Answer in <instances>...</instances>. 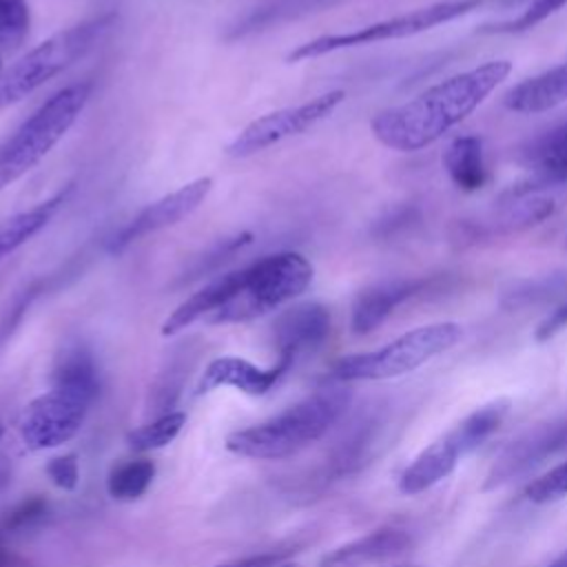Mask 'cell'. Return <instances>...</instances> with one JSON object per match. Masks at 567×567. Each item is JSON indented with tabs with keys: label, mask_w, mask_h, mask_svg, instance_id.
I'll list each match as a JSON object with an SVG mask.
<instances>
[{
	"label": "cell",
	"mask_w": 567,
	"mask_h": 567,
	"mask_svg": "<svg viewBox=\"0 0 567 567\" xmlns=\"http://www.w3.org/2000/svg\"><path fill=\"white\" fill-rule=\"evenodd\" d=\"M408 567H414V565H408Z\"/></svg>",
	"instance_id": "ab89813d"
},
{
	"label": "cell",
	"mask_w": 567,
	"mask_h": 567,
	"mask_svg": "<svg viewBox=\"0 0 567 567\" xmlns=\"http://www.w3.org/2000/svg\"><path fill=\"white\" fill-rule=\"evenodd\" d=\"M443 168L452 184L463 193H474L487 182V164L483 140L476 135H458L443 151Z\"/></svg>",
	"instance_id": "ffe728a7"
},
{
	"label": "cell",
	"mask_w": 567,
	"mask_h": 567,
	"mask_svg": "<svg viewBox=\"0 0 567 567\" xmlns=\"http://www.w3.org/2000/svg\"><path fill=\"white\" fill-rule=\"evenodd\" d=\"M31 9L27 0H0V47L16 49L29 35Z\"/></svg>",
	"instance_id": "4316f807"
},
{
	"label": "cell",
	"mask_w": 567,
	"mask_h": 567,
	"mask_svg": "<svg viewBox=\"0 0 567 567\" xmlns=\"http://www.w3.org/2000/svg\"><path fill=\"white\" fill-rule=\"evenodd\" d=\"M412 538L401 527H381L330 551L319 567H365L403 554Z\"/></svg>",
	"instance_id": "e0dca14e"
},
{
	"label": "cell",
	"mask_w": 567,
	"mask_h": 567,
	"mask_svg": "<svg viewBox=\"0 0 567 567\" xmlns=\"http://www.w3.org/2000/svg\"><path fill=\"white\" fill-rule=\"evenodd\" d=\"M155 476V465L148 458H135V461H124L115 465L109 472L106 478V489L115 501H137L151 485Z\"/></svg>",
	"instance_id": "cb8c5ba5"
},
{
	"label": "cell",
	"mask_w": 567,
	"mask_h": 567,
	"mask_svg": "<svg viewBox=\"0 0 567 567\" xmlns=\"http://www.w3.org/2000/svg\"><path fill=\"white\" fill-rule=\"evenodd\" d=\"M9 478H11V463L4 454H0V492L7 487Z\"/></svg>",
	"instance_id": "836d02e7"
},
{
	"label": "cell",
	"mask_w": 567,
	"mask_h": 567,
	"mask_svg": "<svg viewBox=\"0 0 567 567\" xmlns=\"http://www.w3.org/2000/svg\"><path fill=\"white\" fill-rule=\"evenodd\" d=\"M113 20L115 13H104L66 27L64 31H58L24 53L18 62L0 73V109L24 100L42 84L66 71L75 60L86 55L93 44L111 29Z\"/></svg>",
	"instance_id": "52a82bcc"
},
{
	"label": "cell",
	"mask_w": 567,
	"mask_h": 567,
	"mask_svg": "<svg viewBox=\"0 0 567 567\" xmlns=\"http://www.w3.org/2000/svg\"><path fill=\"white\" fill-rule=\"evenodd\" d=\"M0 73H2V58H0Z\"/></svg>",
	"instance_id": "8d00e7d4"
},
{
	"label": "cell",
	"mask_w": 567,
	"mask_h": 567,
	"mask_svg": "<svg viewBox=\"0 0 567 567\" xmlns=\"http://www.w3.org/2000/svg\"><path fill=\"white\" fill-rule=\"evenodd\" d=\"M523 0H439L427 7H419L385 20L370 22L365 27L343 31V33H326L319 38H312L299 47H295L288 53V62H303L312 58H321L334 51L352 49V47H363V44H374V42H385V40H399V38H410L423 31H430L434 27H441L445 22L465 18L476 11L485 9H496V7H509L518 4Z\"/></svg>",
	"instance_id": "5b68a950"
},
{
	"label": "cell",
	"mask_w": 567,
	"mask_h": 567,
	"mask_svg": "<svg viewBox=\"0 0 567 567\" xmlns=\"http://www.w3.org/2000/svg\"><path fill=\"white\" fill-rule=\"evenodd\" d=\"M95 396L69 390V388H58L53 385L49 392L35 396L20 414V436L27 450L40 452V450H51L69 439H73L91 408Z\"/></svg>",
	"instance_id": "9c48e42d"
},
{
	"label": "cell",
	"mask_w": 567,
	"mask_h": 567,
	"mask_svg": "<svg viewBox=\"0 0 567 567\" xmlns=\"http://www.w3.org/2000/svg\"><path fill=\"white\" fill-rule=\"evenodd\" d=\"M507 401L487 403L463 421H458L452 430H447L441 439L430 443L399 476V489L403 494H421L436 485L441 478L450 476L458 461L474 452L483 441H487L505 421Z\"/></svg>",
	"instance_id": "ba28073f"
},
{
	"label": "cell",
	"mask_w": 567,
	"mask_h": 567,
	"mask_svg": "<svg viewBox=\"0 0 567 567\" xmlns=\"http://www.w3.org/2000/svg\"><path fill=\"white\" fill-rule=\"evenodd\" d=\"M284 567H292V565H284Z\"/></svg>",
	"instance_id": "74e56055"
},
{
	"label": "cell",
	"mask_w": 567,
	"mask_h": 567,
	"mask_svg": "<svg viewBox=\"0 0 567 567\" xmlns=\"http://www.w3.org/2000/svg\"><path fill=\"white\" fill-rule=\"evenodd\" d=\"M332 2H339V0H275L272 4L261 7L259 11L246 16V18L233 29V35H230V38H239V35H246V33L266 29V27L277 24V22H281V20H288V18H295V16H301V13H308V11L328 7V4H332Z\"/></svg>",
	"instance_id": "d4e9b609"
},
{
	"label": "cell",
	"mask_w": 567,
	"mask_h": 567,
	"mask_svg": "<svg viewBox=\"0 0 567 567\" xmlns=\"http://www.w3.org/2000/svg\"><path fill=\"white\" fill-rule=\"evenodd\" d=\"M567 328V299L563 303H558L536 328L534 337L536 341H549L551 337H556L558 332H563Z\"/></svg>",
	"instance_id": "1f68e13d"
},
{
	"label": "cell",
	"mask_w": 567,
	"mask_h": 567,
	"mask_svg": "<svg viewBox=\"0 0 567 567\" xmlns=\"http://www.w3.org/2000/svg\"><path fill=\"white\" fill-rule=\"evenodd\" d=\"M549 567H567V551H565V554H560V556H558Z\"/></svg>",
	"instance_id": "e575fe53"
},
{
	"label": "cell",
	"mask_w": 567,
	"mask_h": 567,
	"mask_svg": "<svg viewBox=\"0 0 567 567\" xmlns=\"http://www.w3.org/2000/svg\"><path fill=\"white\" fill-rule=\"evenodd\" d=\"M186 423V414L184 412H166L162 416H157L155 421L133 430L126 436V443L133 452H151V450H159L164 445H168L184 427Z\"/></svg>",
	"instance_id": "484cf974"
},
{
	"label": "cell",
	"mask_w": 567,
	"mask_h": 567,
	"mask_svg": "<svg viewBox=\"0 0 567 567\" xmlns=\"http://www.w3.org/2000/svg\"><path fill=\"white\" fill-rule=\"evenodd\" d=\"M523 159L534 171V184L509 188L507 193H534L549 184L567 182V120L543 131L523 146Z\"/></svg>",
	"instance_id": "2e32d148"
},
{
	"label": "cell",
	"mask_w": 567,
	"mask_h": 567,
	"mask_svg": "<svg viewBox=\"0 0 567 567\" xmlns=\"http://www.w3.org/2000/svg\"><path fill=\"white\" fill-rule=\"evenodd\" d=\"M509 73V60H487L454 73L412 100L379 111L370 122V131L377 142L392 151H421L474 113Z\"/></svg>",
	"instance_id": "6da1fadb"
},
{
	"label": "cell",
	"mask_w": 567,
	"mask_h": 567,
	"mask_svg": "<svg viewBox=\"0 0 567 567\" xmlns=\"http://www.w3.org/2000/svg\"><path fill=\"white\" fill-rule=\"evenodd\" d=\"M554 199L538 193H503L498 208L456 224L452 237L461 246H474L496 237L527 230L554 215Z\"/></svg>",
	"instance_id": "7c38bea8"
},
{
	"label": "cell",
	"mask_w": 567,
	"mask_h": 567,
	"mask_svg": "<svg viewBox=\"0 0 567 567\" xmlns=\"http://www.w3.org/2000/svg\"><path fill=\"white\" fill-rule=\"evenodd\" d=\"M567 290V272H547L534 279L516 281L512 288L503 292L501 303L505 308H527L547 303Z\"/></svg>",
	"instance_id": "603a6c76"
},
{
	"label": "cell",
	"mask_w": 567,
	"mask_h": 567,
	"mask_svg": "<svg viewBox=\"0 0 567 567\" xmlns=\"http://www.w3.org/2000/svg\"><path fill=\"white\" fill-rule=\"evenodd\" d=\"M312 281V264L292 250L266 255L239 268V284L230 299L210 317V323H241L264 317L297 299Z\"/></svg>",
	"instance_id": "3957f363"
},
{
	"label": "cell",
	"mask_w": 567,
	"mask_h": 567,
	"mask_svg": "<svg viewBox=\"0 0 567 567\" xmlns=\"http://www.w3.org/2000/svg\"><path fill=\"white\" fill-rule=\"evenodd\" d=\"M527 501L545 505V503H554L567 496V461L558 463L556 467H551L549 472H545L543 476H538L536 481H532L525 489Z\"/></svg>",
	"instance_id": "f1b7e54d"
},
{
	"label": "cell",
	"mask_w": 567,
	"mask_h": 567,
	"mask_svg": "<svg viewBox=\"0 0 567 567\" xmlns=\"http://www.w3.org/2000/svg\"><path fill=\"white\" fill-rule=\"evenodd\" d=\"M290 551H264V554H255V556H246L239 560H230V563H221L215 567H270L277 560H281L284 556H288Z\"/></svg>",
	"instance_id": "d6a6232c"
},
{
	"label": "cell",
	"mask_w": 567,
	"mask_h": 567,
	"mask_svg": "<svg viewBox=\"0 0 567 567\" xmlns=\"http://www.w3.org/2000/svg\"><path fill=\"white\" fill-rule=\"evenodd\" d=\"M237 284H239V270H230L226 275H219L210 284H206L197 292H193L186 301H182L164 319L162 334L164 337H173V334L182 332L184 328H188L190 323H195L197 319H202V317L208 319L221 303H226L230 299V295L235 292Z\"/></svg>",
	"instance_id": "d6986e66"
},
{
	"label": "cell",
	"mask_w": 567,
	"mask_h": 567,
	"mask_svg": "<svg viewBox=\"0 0 567 567\" xmlns=\"http://www.w3.org/2000/svg\"><path fill=\"white\" fill-rule=\"evenodd\" d=\"M450 286H452V277L445 272L419 275V277H394V279L377 281L363 288L354 297L350 328L354 334H370L403 303L427 297V295H439Z\"/></svg>",
	"instance_id": "8fae6325"
},
{
	"label": "cell",
	"mask_w": 567,
	"mask_h": 567,
	"mask_svg": "<svg viewBox=\"0 0 567 567\" xmlns=\"http://www.w3.org/2000/svg\"><path fill=\"white\" fill-rule=\"evenodd\" d=\"M346 100L343 91H328L323 95H317L308 102L277 109L270 113H264L248 122L235 140L226 146V153L230 157H250L255 153H261L281 140L295 137L312 128L315 124L323 122L332 111Z\"/></svg>",
	"instance_id": "30bf717a"
},
{
	"label": "cell",
	"mask_w": 567,
	"mask_h": 567,
	"mask_svg": "<svg viewBox=\"0 0 567 567\" xmlns=\"http://www.w3.org/2000/svg\"><path fill=\"white\" fill-rule=\"evenodd\" d=\"M44 512H47V501L40 498V496H33V498L20 503V505L11 512V516H9V520H7V527H11V529L27 527V525H31L33 520L42 518Z\"/></svg>",
	"instance_id": "4dcf8cb0"
},
{
	"label": "cell",
	"mask_w": 567,
	"mask_h": 567,
	"mask_svg": "<svg viewBox=\"0 0 567 567\" xmlns=\"http://www.w3.org/2000/svg\"><path fill=\"white\" fill-rule=\"evenodd\" d=\"M53 385L78 390V392L95 396L97 388H100V381H97V370H95V363H93L91 354L80 346L66 348L60 354L58 363H55Z\"/></svg>",
	"instance_id": "7402d4cb"
},
{
	"label": "cell",
	"mask_w": 567,
	"mask_h": 567,
	"mask_svg": "<svg viewBox=\"0 0 567 567\" xmlns=\"http://www.w3.org/2000/svg\"><path fill=\"white\" fill-rule=\"evenodd\" d=\"M567 102V60L518 82L505 95V106L514 113H543Z\"/></svg>",
	"instance_id": "ac0fdd59"
},
{
	"label": "cell",
	"mask_w": 567,
	"mask_h": 567,
	"mask_svg": "<svg viewBox=\"0 0 567 567\" xmlns=\"http://www.w3.org/2000/svg\"><path fill=\"white\" fill-rule=\"evenodd\" d=\"M567 7V0H532L518 16L512 20L498 22V24H487V33H523L547 20L549 16L558 13L560 9Z\"/></svg>",
	"instance_id": "83f0119b"
},
{
	"label": "cell",
	"mask_w": 567,
	"mask_h": 567,
	"mask_svg": "<svg viewBox=\"0 0 567 567\" xmlns=\"http://www.w3.org/2000/svg\"><path fill=\"white\" fill-rule=\"evenodd\" d=\"M2 432H4V430H2V425H0V439H2Z\"/></svg>",
	"instance_id": "d590c367"
},
{
	"label": "cell",
	"mask_w": 567,
	"mask_h": 567,
	"mask_svg": "<svg viewBox=\"0 0 567 567\" xmlns=\"http://www.w3.org/2000/svg\"><path fill=\"white\" fill-rule=\"evenodd\" d=\"M350 390L343 385H326L290 405L281 414L230 432L226 447L233 454L259 461H277L297 454L317 439H321L350 405Z\"/></svg>",
	"instance_id": "7a4b0ae2"
},
{
	"label": "cell",
	"mask_w": 567,
	"mask_h": 567,
	"mask_svg": "<svg viewBox=\"0 0 567 567\" xmlns=\"http://www.w3.org/2000/svg\"><path fill=\"white\" fill-rule=\"evenodd\" d=\"M66 193H55L53 197L20 210L7 219L0 221V259L9 252H13L16 248H20L22 244H27L31 237H35L58 213V208L62 206V202L66 199Z\"/></svg>",
	"instance_id": "44dd1931"
},
{
	"label": "cell",
	"mask_w": 567,
	"mask_h": 567,
	"mask_svg": "<svg viewBox=\"0 0 567 567\" xmlns=\"http://www.w3.org/2000/svg\"><path fill=\"white\" fill-rule=\"evenodd\" d=\"M461 337L463 328L454 321L419 326L377 350L341 357L332 363L328 379L334 383L394 379L454 348Z\"/></svg>",
	"instance_id": "8992f818"
},
{
	"label": "cell",
	"mask_w": 567,
	"mask_h": 567,
	"mask_svg": "<svg viewBox=\"0 0 567 567\" xmlns=\"http://www.w3.org/2000/svg\"><path fill=\"white\" fill-rule=\"evenodd\" d=\"M0 565H2V556H0Z\"/></svg>",
	"instance_id": "f35d334b"
},
{
	"label": "cell",
	"mask_w": 567,
	"mask_h": 567,
	"mask_svg": "<svg viewBox=\"0 0 567 567\" xmlns=\"http://www.w3.org/2000/svg\"><path fill=\"white\" fill-rule=\"evenodd\" d=\"M213 188L210 177H197L177 190L155 199L153 204L144 206L113 239H111V252H122L126 250L133 241L153 235L162 228L175 226L182 219H186L190 213H195L202 202L208 197Z\"/></svg>",
	"instance_id": "4fadbf2b"
},
{
	"label": "cell",
	"mask_w": 567,
	"mask_h": 567,
	"mask_svg": "<svg viewBox=\"0 0 567 567\" xmlns=\"http://www.w3.org/2000/svg\"><path fill=\"white\" fill-rule=\"evenodd\" d=\"M330 310L317 301L297 303L275 321L272 337L281 363L292 368L299 359L315 352L330 334Z\"/></svg>",
	"instance_id": "5bb4252c"
},
{
	"label": "cell",
	"mask_w": 567,
	"mask_h": 567,
	"mask_svg": "<svg viewBox=\"0 0 567 567\" xmlns=\"http://www.w3.org/2000/svg\"><path fill=\"white\" fill-rule=\"evenodd\" d=\"M91 93V82H75L60 89L0 142V190L24 177L44 159L73 126Z\"/></svg>",
	"instance_id": "277c9868"
},
{
	"label": "cell",
	"mask_w": 567,
	"mask_h": 567,
	"mask_svg": "<svg viewBox=\"0 0 567 567\" xmlns=\"http://www.w3.org/2000/svg\"><path fill=\"white\" fill-rule=\"evenodd\" d=\"M290 368L281 361H277L270 368H259L248 359L241 357H217L213 359L199 383H197V394H208L217 388H235L244 394L250 396H261L266 394Z\"/></svg>",
	"instance_id": "9a60e30c"
},
{
	"label": "cell",
	"mask_w": 567,
	"mask_h": 567,
	"mask_svg": "<svg viewBox=\"0 0 567 567\" xmlns=\"http://www.w3.org/2000/svg\"><path fill=\"white\" fill-rule=\"evenodd\" d=\"M47 476L60 489H66V492L75 489L78 487V478H80L78 456L75 454H62V456L51 458L47 463Z\"/></svg>",
	"instance_id": "f546056e"
}]
</instances>
